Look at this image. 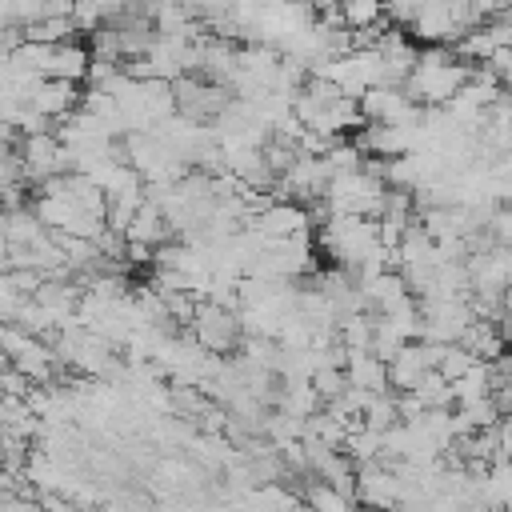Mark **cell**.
<instances>
[{
  "label": "cell",
  "mask_w": 512,
  "mask_h": 512,
  "mask_svg": "<svg viewBox=\"0 0 512 512\" xmlns=\"http://www.w3.org/2000/svg\"><path fill=\"white\" fill-rule=\"evenodd\" d=\"M468 76H472V64H460L444 48H428L416 56V68L408 76V100L412 104H448L460 96Z\"/></svg>",
  "instance_id": "cell-1"
},
{
  "label": "cell",
  "mask_w": 512,
  "mask_h": 512,
  "mask_svg": "<svg viewBox=\"0 0 512 512\" xmlns=\"http://www.w3.org/2000/svg\"><path fill=\"white\" fill-rule=\"evenodd\" d=\"M236 340H240V320H236V312L200 300L196 312H192V344L216 356V352H228Z\"/></svg>",
  "instance_id": "cell-2"
},
{
  "label": "cell",
  "mask_w": 512,
  "mask_h": 512,
  "mask_svg": "<svg viewBox=\"0 0 512 512\" xmlns=\"http://www.w3.org/2000/svg\"><path fill=\"white\" fill-rule=\"evenodd\" d=\"M20 172H24L28 180H36V184H48V180L72 172L68 152H64V144L56 140V132L28 136V140H24V164H20Z\"/></svg>",
  "instance_id": "cell-3"
},
{
  "label": "cell",
  "mask_w": 512,
  "mask_h": 512,
  "mask_svg": "<svg viewBox=\"0 0 512 512\" xmlns=\"http://www.w3.org/2000/svg\"><path fill=\"white\" fill-rule=\"evenodd\" d=\"M24 104L36 108V112L48 116V120H64V116H72V112L80 108V92H76V84H68V80H36V84H28V92H24Z\"/></svg>",
  "instance_id": "cell-4"
},
{
  "label": "cell",
  "mask_w": 512,
  "mask_h": 512,
  "mask_svg": "<svg viewBox=\"0 0 512 512\" xmlns=\"http://www.w3.org/2000/svg\"><path fill=\"white\" fill-rule=\"evenodd\" d=\"M384 372H388V388H396V392L404 396V392H412V388L420 384V376L432 372V368H428L420 344H404V348L384 364Z\"/></svg>",
  "instance_id": "cell-5"
},
{
  "label": "cell",
  "mask_w": 512,
  "mask_h": 512,
  "mask_svg": "<svg viewBox=\"0 0 512 512\" xmlns=\"http://www.w3.org/2000/svg\"><path fill=\"white\" fill-rule=\"evenodd\" d=\"M344 376H348V388H356V392H368V396L388 392V372L372 352H348Z\"/></svg>",
  "instance_id": "cell-6"
},
{
  "label": "cell",
  "mask_w": 512,
  "mask_h": 512,
  "mask_svg": "<svg viewBox=\"0 0 512 512\" xmlns=\"http://www.w3.org/2000/svg\"><path fill=\"white\" fill-rule=\"evenodd\" d=\"M124 244H144V248H160V240L168 236V224H164V212L156 204H140V212L128 220V228L120 232Z\"/></svg>",
  "instance_id": "cell-7"
},
{
  "label": "cell",
  "mask_w": 512,
  "mask_h": 512,
  "mask_svg": "<svg viewBox=\"0 0 512 512\" xmlns=\"http://www.w3.org/2000/svg\"><path fill=\"white\" fill-rule=\"evenodd\" d=\"M476 364H480V360H476L472 352H464L460 344H448V348H444V356H440V364H436V372H440L448 384H456V380H460V376H468Z\"/></svg>",
  "instance_id": "cell-8"
},
{
  "label": "cell",
  "mask_w": 512,
  "mask_h": 512,
  "mask_svg": "<svg viewBox=\"0 0 512 512\" xmlns=\"http://www.w3.org/2000/svg\"><path fill=\"white\" fill-rule=\"evenodd\" d=\"M304 500H308L312 512H352V500H344V496H340L336 488H328L324 480L308 484V488H304Z\"/></svg>",
  "instance_id": "cell-9"
}]
</instances>
